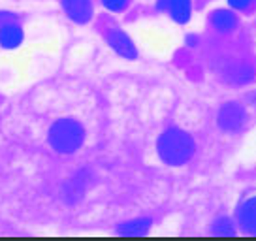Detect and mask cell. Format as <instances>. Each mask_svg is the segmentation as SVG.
Listing matches in <instances>:
<instances>
[{"label": "cell", "instance_id": "7a4b0ae2", "mask_svg": "<svg viewBox=\"0 0 256 241\" xmlns=\"http://www.w3.org/2000/svg\"><path fill=\"white\" fill-rule=\"evenodd\" d=\"M48 140L56 153L72 154L85 142V128L76 119H58L51 124Z\"/></svg>", "mask_w": 256, "mask_h": 241}, {"label": "cell", "instance_id": "4fadbf2b", "mask_svg": "<svg viewBox=\"0 0 256 241\" xmlns=\"http://www.w3.org/2000/svg\"><path fill=\"white\" fill-rule=\"evenodd\" d=\"M14 19V14H10V12H0V24L8 23Z\"/></svg>", "mask_w": 256, "mask_h": 241}, {"label": "cell", "instance_id": "52a82bcc", "mask_svg": "<svg viewBox=\"0 0 256 241\" xmlns=\"http://www.w3.org/2000/svg\"><path fill=\"white\" fill-rule=\"evenodd\" d=\"M158 10L166 12L177 23H186L190 19L192 2L190 0H160Z\"/></svg>", "mask_w": 256, "mask_h": 241}, {"label": "cell", "instance_id": "5b68a950", "mask_svg": "<svg viewBox=\"0 0 256 241\" xmlns=\"http://www.w3.org/2000/svg\"><path fill=\"white\" fill-rule=\"evenodd\" d=\"M62 10L74 23L80 24L88 23L94 16V8L90 0H62Z\"/></svg>", "mask_w": 256, "mask_h": 241}, {"label": "cell", "instance_id": "8fae6325", "mask_svg": "<svg viewBox=\"0 0 256 241\" xmlns=\"http://www.w3.org/2000/svg\"><path fill=\"white\" fill-rule=\"evenodd\" d=\"M128 2H130V0H102V4H104L110 12H122V10H126Z\"/></svg>", "mask_w": 256, "mask_h": 241}, {"label": "cell", "instance_id": "8992f818", "mask_svg": "<svg viewBox=\"0 0 256 241\" xmlns=\"http://www.w3.org/2000/svg\"><path fill=\"white\" fill-rule=\"evenodd\" d=\"M23 40H24V30L16 19L0 24V48L17 49L23 44Z\"/></svg>", "mask_w": 256, "mask_h": 241}, {"label": "cell", "instance_id": "6da1fadb", "mask_svg": "<svg viewBox=\"0 0 256 241\" xmlns=\"http://www.w3.org/2000/svg\"><path fill=\"white\" fill-rule=\"evenodd\" d=\"M158 156L166 162L168 166H183L192 158L196 151V144L188 132L181 128H170L162 132L158 138Z\"/></svg>", "mask_w": 256, "mask_h": 241}, {"label": "cell", "instance_id": "30bf717a", "mask_svg": "<svg viewBox=\"0 0 256 241\" xmlns=\"http://www.w3.org/2000/svg\"><path fill=\"white\" fill-rule=\"evenodd\" d=\"M151 226V220L149 218H138V220H132V222H126L122 232L124 234H144L149 230Z\"/></svg>", "mask_w": 256, "mask_h": 241}, {"label": "cell", "instance_id": "9c48e42d", "mask_svg": "<svg viewBox=\"0 0 256 241\" xmlns=\"http://www.w3.org/2000/svg\"><path fill=\"white\" fill-rule=\"evenodd\" d=\"M238 217L245 228H256V198H250L241 206Z\"/></svg>", "mask_w": 256, "mask_h": 241}, {"label": "cell", "instance_id": "7c38bea8", "mask_svg": "<svg viewBox=\"0 0 256 241\" xmlns=\"http://www.w3.org/2000/svg\"><path fill=\"white\" fill-rule=\"evenodd\" d=\"M230 6L236 10H248L256 4V0H228Z\"/></svg>", "mask_w": 256, "mask_h": 241}, {"label": "cell", "instance_id": "3957f363", "mask_svg": "<svg viewBox=\"0 0 256 241\" xmlns=\"http://www.w3.org/2000/svg\"><path fill=\"white\" fill-rule=\"evenodd\" d=\"M218 126L224 132H240L248 120V115L245 112V108L240 104H224L218 110Z\"/></svg>", "mask_w": 256, "mask_h": 241}, {"label": "cell", "instance_id": "277c9868", "mask_svg": "<svg viewBox=\"0 0 256 241\" xmlns=\"http://www.w3.org/2000/svg\"><path fill=\"white\" fill-rule=\"evenodd\" d=\"M106 40H108V44L113 48V51H117L120 56L130 58V60L138 58L136 46H134L132 38H130L124 30H120V28H108V30H106Z\"/></svg>", "mask_w": 256, "mask_h": 241}, {"label": "cell", "instance_id": "ba28073f", "mask_svg": "<svg viewBox=\"0 0 256 241\" xmlns=\"http://www.w3.org/2000/svg\"><path fill=\"white\" fill-rule=\"evenodd\" d=\"M211 24H213V28L218 30V32H230V30H234L238 26V17L234 16L232 12L218 10V12H213Z\"/></svg>", "mask_w": 256, "mask_h": 241}]
</instances>
